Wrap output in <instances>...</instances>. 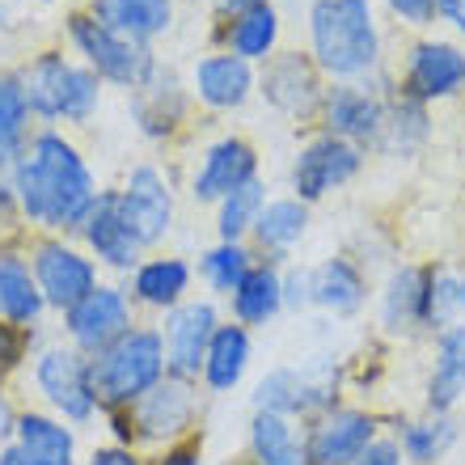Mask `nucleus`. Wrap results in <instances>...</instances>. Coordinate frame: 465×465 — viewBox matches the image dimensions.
<instances>
[{"instance_id": "nucleus-1", "label": "nucleus", "mask_w": 465, "mask_h": 465, "mask_svg": "<svg viewBox=\"0 0 465 465\" xmlns=\"http://www.w3.org/2000/svg\"><path fill=\"white\" fill-rule=\"evenodd\" d=\"M13 199L30 224L51 232H81L89 208L98 203V183L85 157L64 135H35L13 165Z\"/></svg>"}, {"instance_id": "nucleus-2", "label": "nucleus", "mask_w": 465, "mask_h": 465, "mask_svg": "<svg viewBox=\"0 0 465 465\" xmlns=\"http://www.w3.org/2000/svg\"><path fill=\"white\" fill-rule=\"evenodd\" d=\"M89 372H94V393H98L102 411L140 402L148 390H157L161 381L170 377L161 331L135 322L132 331L114 339L106 351L89 355Z\"/></svg>"}, {"instance_id": "nucleus-3", "label": "nucleus", "mask_w": 465, "mask_h": 465, "mask_svg": "<svg viewBox=\"0 0 465 465\" xmlns=\"http://www.w3.org/2000/svg\"><path fill=\"white\" fill-rule=\"evenodd\" d=\"M318 68L331 76H364L381 60V35L368 0H318L309 9Z\"/></svg>"}, {"instance_id": "nucleus-4", "label": "nucleus", "mask_w": 465, "mask_h": 465, "mask_svg": "<svg viewBox=\"0 0 465 465\" xmlns=\"http://www.w3.org/2000/svg\"><path fill=\"white\" fill-rule=\"evenodd\" d=\"M30 381L35 393L43 398L51 415H60L73 428H89L102 419L98 393H94V372H89V355L76 351L73 343H47L38 347L30 360Z\"/></svg>"}, {"instance_id": "nucleus-5", "label": "nucleus", "mask_w": 465, "mask_h": 465, "mask_svg": "<svg viewBox=\"0 0 465 465\" xmlns=\"http://www.w3.org/2000/svg\"><path fill=\"white\" fill-rule=\"evenodd\" d=\"M132 411V431L140 453H157L173 440L199 436L203 423V390L199 381H178L165 377L157 390H148L140 402L127 406Z\"/></svg>"}, {"instance_id": "nucleus-6", "label": "nucleus", "mask_w": 465, "mask_h": 465, "mask_svg": "<svg viewBox=\"0 0 465 465\" xmlns=\"http://www.w3.org/2000/svg\"><path fill=\"white\" fill-rule=\"evenodd\" d=\"M25 85V102L30 111L43 114V119H89L94 106H98V73L89 68H76L64 55L47 51L30 64V73L22 76Z\"/></svg>"}, {"instance_id": "nucleus-7", "label": "nucleus", "mask_w": 465, "mask_h": 465, "mask_svg": "<svg viewBox=\"0 0 465 465\" xmlns=\"http://www.w3.org/2000/svg\"><path fill=\"white\" fill-rule=\"evenodd\" d=\"M339 406V368L331 364H280L254 385V411H275L296 423Z\"/></svg>"}, {"instance_id": "nucleus-8", "label": "nucleus", "mask_w": 465, "mask_h": 465, "mask_svg": "<svg viewBox=\"0 0 465 465\" xmlns=\"http://www.w3.org/2000/svg\"><path fill=\"white\" fill-rule=\"evenodd\" d=\"M30 271L47 309L68 313L76 301H85L102 283V267L89 258L85 245H73L68 237H43L30 250Z\"/></svg>"}, {"instance_id": "nucleus-9", "label": "nucleus", "mask_w": 465, "mask_h": 465, "mask_svg": "<svg viewBox=\"0 0 465 465\" xmlns=\"http://www.w3.org/2000/svg\"><path fill=\"white\" fill-rule=\"evenodd\" d=\"M68 35H73V43L89 60V73L106 76L114 85L140 89L148 76H153V68H157L153 55L144 51V43H135V38L111 30V25L98 22L94 13H76L73 22H68Z\"/></svg>"}, {"instance_id": "nucleus-10", "label": "nucleus", "mask_w": 465, "mask_h": 465, "mask_svg": "<svg viewBox=\"0 0 465 465\" xmlns=\"http://www.w3.org/2000/svg\"><path fill=\"white\" fill-rule=\"evenodd\" d=\"M301 431H305L309 465H355L360 453H364L385 428H381L377 411L339 402V406H331V411H322V415L305 419Z\"/></svg>"}, {"instance_id": "nucleus-11", "label": "nucleus", "mask_w": 465, "mask_h": 465, "mask_svg": "<svg viewBox=\"0 0 465 465\" xmlns=\"http://www.w3.org/2000/svg\"><path fill=\"white\" fill-rule=\"evenodd\" d=\"M221 305L212 296H191L178 309L161 318V343H165V368L178 381H199L203 372V355H208L212 334L221 331Z\"/></svg>"}, {"instance_id": "nucleus-12", "label": "nucleus", "mask_w": 465, "mask_h": 465, "mask_svg": "<svg viewBox=\"0 0 465 465\" xmlns=\"http://www.w3.org/2000/svg\"><path fill=\"white\" fill-rule=\"evenodd\" d=\"M135 326V305L123 283H106L102 280L85 301H76L68 313H64V339L85 355H98L123 339V334Z\"/></svg>"}, {"instance_id": "nucleus-13", "label": "nucleus", "mask_w": 465, "mask_h": 465, "mask_svg": "<svg viewBox=\"0 0 465 465\" xmlns=\"http://www.w3.org/2000/svg\"><path fill=\"white\" fill-rule=\"evenodd\" d=\"M81 242L102 271H119V275H132L140 267V258L148 254L123 216L119 191H98V203L89 208L85 224H81Z\"/></svg>"}, {"instance_id": "nucleus-14", "label": "nucleus", "mask_w": 465, "mask_h": 465, "mask_svg": "<svg viewBox=\"0 0 465 465\" xmlns=\"http://www.w3.org/2000/svg\"><path fill=\"white\" fill-rule=\"evenodd\" d=\"M119 208L144 250L161 245L165 232L173 229V191L165 183V173L153 170V165H135L127 173V183L119 191Z\"/></svg>"}, {"instance_id": "nucleus-15", "label": "nucleus", "mask_w": 465, "mask_h": 465, "mask_svg": "<svg viewBox=\"0 0 465 465\" xmlns=\"http://www.w3.org/2000/svg\"><path fill=\"white\" fill-rule=\"evenodd\" d=\"M355 170H360V148L339 140V135H322V140L301 148V157L292 165V191L301 203H318L334 186L355 178Z\"/></svg>"}, {"instance_id": "nucleus-16", "label": "nucleus", "mask_w": 465, "mask_h": 465, "mask_svg": "<svg viewBox=\"0 0 465 465\" xmlns=\"http://www.w3.org/2000/svg\"><path fill=\"white\" fill-rule=\"evenodd\" d=\"M127 296H132L135 309H148V313H170L183 301H191V288H195V267L178 254H144L140 267L127 275Z\"/></svg>"}, {"instance_id": "nucleus-17", "label": "nucleus", "mask_w": 465, "mask_h": 465, "mask_svg": "<svg viewBox=\"0 0 465 465\" xmlns=\"http://www.w3.org/2000/svg\"><path fill=\"white\" fill-rule=\"evenodd\" d=\"M406 98L415 102H440V98H457L465 89V51L453 43H419L406 60Z\"/></svg>"}, {"instance_id": "nucleus-18", "label": "nucleus", "mask_w": 465, "mask_h": 465, "mask_svg": "<svg viewBox=\"0 0 465 465\" xmlns=\"http://www.w3.org/2000/svg\"><path fill=\"white\" fill-rule=\"evenodd\" d=\"M254 364V331H245L242 322L224 318L221 331L212 334L208 355H203V372H199V390L212 398L242 390L245 372Z\"/></svg>"}, {"instance_id": "nucleus-19", "label": "nucleus", "mask_w": 465, "mask_h": 465, "mask_svg": "<svg viewBox=\"0 0 465 465\" xmlns=\"http://www.w3.org/2000/svg\"><path fill=\"white\" fill-rule=\"evenodd\" d=\"M368 296H372V288H368V271L360 258L334 254L313 267V309H322V313L355 318V313H364Z\"/></svg>"}, {"instance_id": "nucleus-20", "label": "nucleus", "mask_w": 465, "mask_h": 465, "mask_svg": "<svg viewBox=\"0 0 465 465\" xmlns=\"http://www.w3.org/2000/svg\"><path fill=\"white\" fill-rule=\"evenodd\" d=\"M254 178H258L254 148L245 144V140H237V135H229V140H221V144L208 148L203 165L195 170L191 195H195L199 203H221L224 195H232L237 186L254 183Z\"/></svg>"}, {"instance_id": "nucleus-21", "label": "nucleus", "mask_w": 465, "mask_h": 465, "mask_svg": "<svg viewBox=\"0 0 465 465\" xmlns=\"http://www.w3.org/2000/svg\"><path fill=\"white\" fill-rule=\"evenodd\" d=\"M13 444L38 465H81V436L51 411H17Z\"/></svg>"}, {"instance_id": "nucleus-22", "label": "nucleus", "mask_w": 465, "mask_h": 465, "mask_svg": "<svg viewBox=\"0 0 465 465\" xmlns=\"http://www.w3.org/2000/svg\"><path fill=\"white\" fill-rule=\"evenodd\" d=\"M465 398V322L436 334V355H431L428 390H423V411L453 415Z\"/></svg>"}, {"instance_id": "nucleus-23", "label": "nucleus", "mask_w": 465, "mask_h": 465, "mask_svg": "<svg viewBox=\"0 0 465 465\" xmlns=\"http://www.w3.org/2000/svg\"><path fill=\"white\" fill-rule=\"evenodd\" d=\"M419 313H423V267L415 262H402L385 275L377 292V326L393 339H406V334H419Z\"/></svg>"}, {"instance_id": "nucleus-24", "label": "nucleus", "mask_w": 465, "mask_h": 465, "mask_svg": "<svg viewBox=\"0 0 465 465\" xmlns=\"http://www.w3.org/2000/svg\"><path fill=\"white\" fill-rule=\"evenodd\" d=\"M245 453H250V465H309L301 423L288 415H275V411H254L250 415Z\"/></svg>"}, {"instance_id": "nucleus-25", "label": "nucleus", "mask_w": 465, "mask_h": 465, "mask_svg": "<svg viewBox=\"0 0 465 465\" xmlns=\"http://www.w3.org/2000/svg\"><path fill=\"white\" fill-rule=\"evenodd\" d=\"M283 313V267L271 258H258L254 271L242 280V288L229 296V318L242 322L245 331L271 326Z\"/></svg>"}, {"instance_id": "nucleus-26", "label": "nucleus", "mask_w": 465, "mask_h": 465, "mask_svg": "<svg viewBox=\"0 0 465 465\" xmlns=\"http://www.w3.org/2000/svg\"><path fill=\"white\" fill-rule=\"evenodd\" d=\"M43 313H47V301H43V292H38V283H35L30 254L5 245L0 250V322L38 331Z\"/></svg>"}, {"instance_id": "nucleus-27", "label": "nucleus", "mask_w": 465, "mask_h": 465, "mask_svg": "<svg viewBox=\"0 0 465 465\" xmlns=\"http://www.w3.org/2000/svg\"><path fill=\"white\" fill-rule=\"evenodd\" d=\"M305 232H309V203H301V199L292 195V199H271V203H262L250 237H254L258 258H271V262L283 267V258L305 242Z\"/></svg>"}, {"instance_id": "nucleus-28", "label": "nucleus", "mask_w": 465, "mask_h": 465, "mask_svg": "<svg viewBox=\"0 0 465 465\" xmlns=\"http://www.w3.org/2000/svg\"><path fill=\"white\" fill-rule=\"evenodd\" d=\"M326 127H331V135L347 140V144L377 140L381 127H385V106H381V98L368 94V89L339 85L326 94Z\"/></svg>"}, {"instance_id": "nucleus-29", "label": "nucleus", "mask_w": 465, "mask_h": 465, "mask_svg": "<svg viewBox=\"0 0 465 465\" xmlns=\"http://www.w3.org/2000/svg\"><path fill=\"white\" fill-rule=\"evenodd\" d=\"M262 94L271 106H280L288 114H309L318 106V68L305 55H280L262 76Z\"/></svg>"}, {"instance_id": "nucleus-30", "label": "nucleus", "mask_w": 465, "mask_h": 465, "mask_svg": "<svg viewBox=\"0 0 465 465\" xmlns=\"http://www.w3.org/2000/svg\"><path fill=\"white\" fill-rule=\"evenodd\" d=\"M393 436H398V444H402L406 465H440L444 457L453 453L461 428H457L453 415L423 411V415H415V419H402V423L393 428Z\"/></svg>"}, {"instance_id": "nucleus-31", "label": "nucleus", "mask_w": 465, "mask_h": 465, "mask_svg": "<svg viewBox=\"0 0 465 465\" xmlns=\"http://www.w3.org/2000/svg\"><path fill=\"white\" fill-rule=\"evenodd\" d=\"M195 89L208 106L232 111V106H242V102L250 98L254 73H250V64L237 60V55H208V60L195 64Z\"/></svg>"}, {"instance_id": "nucleus-32", "label": "nucleus", "mask_w": 465, "mask_h": 465, "mask_svg": "<svg viewBox=\"0 0 465 465\" xmlns=\"http://www.w3.org/2000/svg\"><path fill=\"white\" fill-rule=\"evenodd\" d=\"M258 262V250L245 242H216L208 245L203 254H199V267L195 275L203 280V288L212 292V301H229L237 288H242V280L254 271Z\"/></svg>"}, {"instance_id": "nucleus-33", "label": "nucleus", "mask_w": 465, "mask_h": 465, "mask_svg": "<svg viewBox=\"0 0 465 465\" xmlns=\"http://www.w3.org/2000/svg\"><path fill=\"white\" fill-rule=\"evenodd\" d=\"M94 17L119 35L144 43V38H157L161 30H170L173 5L170 0H94Z\"/></svg>"}, {"instance_id": "nucleus-34", "label": "nucleus", "mask_w": 465, "mask_h": 465, "mask_svg": "<svg viewBox=\"0 0 465 465\" xmlns=\"http://www.w3.org/2000/svg\"><path fill=\"white\" fill-rule=\"evenodd\" d=\"M457 322H461V275L449 267H423V313H419L423 334L436 339Z\"/></svg>"}, {"instance_id": "nucleus-35", "label": "nucleus", "mask_w": 465, "mask_h": 465, "mask_svg": "<svg viewBox=\"0 0 465 465\" xmlns=\"http://www.w3.org/2000/svg\"><path fill=\"white\" fill-rule=\"evenodd\" d=\"M275 38H280V13H275V5L258 0V5H250V9H242L232 17L229 55H237V60H245V64L267 60L271 47H275Z\"/></svg>"}, {"instance_id": "nucleus-36", "label": "nucleus", "mask_w": 465, "mask_h": 465, "mask_svg": "<svg viewBox=\"0 0 465 465\" xmlns=\"http://www.w3.org/2000/svg\"><path fill=\"white\" fill-rule=\"evenodd\" d=\"M135 119L144 127L148 135H165L173 132V123L183 119V89L173 81V73L161 76L153 68L144 85H140V98H135Z\"/></svg>"}, {"instance_id": "nucleus-37", "label": "nucleus", "mask_w": 465, "mask_h": 465, "mask_svg": "<svg viewBox=\"0 0 465 465\" xmlns=\"http://www.w3.org/2000/svg\"><path fill=\"white\" fill-rule=\"evenodd\" d=\"M25 123H30V102L17 76H0V170L17 165L25 153Z\"/></svg>"}, {"instance_id": "nucleus-38", "label": "nucleus", "mask_w": 465, "mask_h": 465, "mask_svg": "<svg viewBox=\"0 0 465 465\" xmlns=\"http://www.w3.org/2000/svg\"><path fill=\"white\" fill-rule=\"evenodd\" d=\"M262 203H267V191H262L258 178L237 186L232 195H224L221 203H216V237H221V242H245V237L254 232V221H258V212H262Z\"/></svg>"}, {"instance_id": "nucleus-39", "label": "nucleus", "mask_w": 465, "mask_h": 465, "mask_svg": "<svg viewBox=\"0 0 465 465\" xmlns=\"http://www.w3.org/2000/svg\"><path fill=\"white\" fill-rule=\"evenodd\" d=\"M381 135H390V148H402V153L411 144H419V140L428 135V111H423V102L402 94V102H393L390 111H385Z\"/></svg>"}, {"instance_id": "nucleus-40", "label": "nucleus", "mask_w": 465, "mask_h": 465, "mask_svg": "<svg viewBox=\"0 0 465 465\" xmlns=\"http://www.w3.org/2000/svg\"><path fill=\"white\" fill-rule=\"evenodd\" d=\"M35 343H38V331L0 322V381L13 377V372H22V368L35 360Z\"/></svg>"}, {"instance_id": "nucleus-41", "label": "nucleus", "mask_w": 465, "mask_h": 465, "mask_svg": "<svg viewBox=\"0 0 465 465\" xmlns=\"http://www.w3.org/2000/svg\"><path fill=\"white\" fill-rule=\"evenodd\" d=\"M148 465H208V444L203 436H186V440H173L157 453H148Z\"/></svg>"}, {"instance_id": "nucleus-42", "label": "nucleus", "mask_w": 465, "mask_h": 465, "mask_svg": "<svg viewBox=\"0 0 465 465\" xmlns=\"http://www.w3.org/2000/svg\"><path fill=\"white\" fill-rule=\"evenodd\" d=\"M283 309H313V267H283Z\"/></svg>"}, {"instance_id": "nucleus-43", "label": "nucleus", "mask_w": 465, "mask_h": 465, "mask_svg": "<svg viewBox=\"0 0 465 465\" xmlns=\"http://www.w3.org/2000/svg\"><path fill=\"white\" fill-rule=\"evenodd\" d=\"M81 465H148V453H140V449H127V444H111L102 440L89 449V457Z\"/></svg>"}, {"instance_id": "nucleus-44", "label": "nucleus", "mask_w": 465, "mask_h": 465, "mask_svg": "<svg viewBox=\"0 0 465 465\" xmlns=\"http://www.w3.org/2000/svg\"><path fill=\"white\" fill-rule=\"evenodd\" d=\"M355 465H406L402 444H398V436H393V431H381L377 440L360 453V461H355Z\"/></svg>"}, {"instance_id": "nucleus-45", "label": "nucleus", "mask_w": 465, "mask_h": 465, "mask_svg": "<svg viewBox=\"0 0 465 465\" xmlns=\"http://www.w3.org/2000/svg\"><path fill=\"white\" fill-rule=\"evenodd\" d=\"M402 22H411V25H428V22H436V0H385Z\"/></svg>"}, {"instance_id": "nucleus-46", "label": "nucleus", "mask_w": 465, "mask_h": 465, "mask_svg": "<svg viewBox=\"0 0 465 465\" xmlns=\"http://www.w3.org/2000/svg\"><path fill=\"white\" fill-rule=\"evenodd\" d=\"M13 428H17V411L9 406V398L0 393V449L13 444Z\"/></svg>"}, {"instance_id": "nucleus-47", "label": "nucleus", "mask_w": 465, "mask_h": 465, "mask_svg": "<svg viewBox=\"0 0 465 465\" xmlns=\"http://www.w3.org/2000/svg\"><path fill=\"white\" fill-rule=\"evenodd\" d=\"M436 13H440L444 22H453L465 35V0H436Z\"/></svg>"}, {"instance_id": "nucleus-48", "label": "nucleus", "mask_w": 465, "mask_h": 465, "mask_svg": "<svg viewBox=\"0 0 465 465\" xmlns=\"http://www.w3.org/2000/svg\"><path fill=\"white\" fill-rule=\"evenodd\" d=\"M0 465H38V461H30L17 444H5V449H0Z\"/></svg>"}, {"instance_id": "nucleus-49", "label": "nucleus", "mask_w": 465, "mask_h": 465, "mask_svg": "<svg viewBox=\"0 0 465 465\" xmlns=\"http://www.w3.org/2000/svg\"><path fill=\"white\" fill-rule=\"evenodd\" d=\"M13 208H17V199H13V186L0 183V221H9Z\"/></svg>"}, {"instance_id": "nucleus-50", "label": "nucleus", "mask_w": 465, "mask_h": 465, "mask_svg": "<svg viewBox=\"0 0 465 465\" xmlns=\"http://www.w3.org/2000/svg\"><path fill=\"white\" fill-rule=\"evenodd\" d=\"M216 5L229 13H242V9H250V5H258V0H216Z\"/></svg>"}, {"instance_id": "nucleus-51", "label": "nucleus", "mask_w": 465, "mask_h": 465, "mask_svg": "<svg viewBox=\"0 0 465 465\" xmlns=\"http://www.w3.org/2000/svg\"><path fill=\"white\" fill-rule=\"evenodd\" d=\"M461 322H465V271H461Z\"/></svg>"}, {"instance_id": "nucleus-52", "label": "nucleus", "mask_w": 465, "mask_h": 465, "mask_svg": "<svg viewBox=\"0 0 465 465\" xmlns=\"http://www.w3.org/2000/svg\"><path fill=\"white\" fill-rule=\"evenodd\" d=\"M5 17H9V13H5V5H0V30H5Z\"/></svg>"}]
</instances>
